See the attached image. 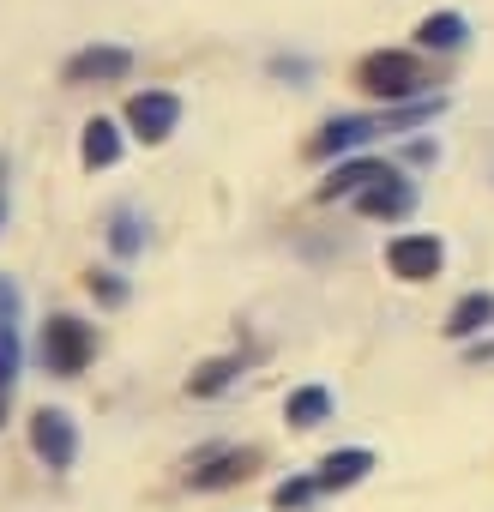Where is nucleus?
Here are the masks:
<instances>
[{"label": "nucleus", "instance_id": "obj_2", "mask_svg": "<svg viewBox=\"0 0 494 512\" xmlns=\"http://www.w3.org/2000/svg\"><path fill=\"white\" fill-rule=\"evenodd\" d=\"M356 85H362L368 97L404 103V97H416V91H422V61H416V55H404V49H374V55H362Z\"/></svg>", "mask_w": 494, "mask_h": 512}, {"label": "nucleus", "instance_id": "obj_1", "mask_svg": "<svg viewBox=\"0 0 494 512\" xmlns=\"http://www.w3.org/2000/svg\"><path fill=\"white\" fill-rule=\"evenodd\" d=\"M428 115H440V97H434V103L392 109V115H338V121H326V127L308 139V157H338V151H350V145H368V139L386 133V127H416V121H428Z\"/></svg>", "mask_w": 494, "mask_h": 512}, {"label": "nucleus", "instance_id": "obj_17", "mask_svg": "<svg viewBox=\"0 0 494 512\" xmlns=\"http://www.w3.org/2000/svg\"><path fill=\"white\" fill-rule=\"evenodd\" d=\"M13 380H19V332H13V320H0V422H7Z\"/></svg>", "mask_w": 494, "mask_h": 512}, {"label": "nucleus", "instance_id": "obj_14", "mask_svg": "<svg viewBox=\"0 0 494 512\" xmlns=\"http://www.w3.org/2000/svg\"><path fill=\"white\" fill-rule=\"evenodd\" d=\"M416 43H422V49H440V55H452V49L464 43V19H458V13H428V19L416 25Z\"/></svg>", "mask_w": 494, "mask_h": 512}, {"label": "nucleus", "instance_id": "obj_19", "mask_svg": "<svg viewBox=\"0 0 494 512\" xmlns=\"http://www.w3.org/2000/svg\"><path fill=\"white\" fill-rule=\"evenodd\" d=\"M91 296H97L103 308H121V302H127V284H121L115 272H97V278H91Z\"/></svg>", "mask_w": 494, "mask_h": 512}, {"label": "nucleus", "instance_id": "obj_3", "mask_svg": "<svg viewBox=\"0 0 494 512\" xmlns=\"http://www.w3.org/2000/svg\"><path fill=\"white\" fill-rule=\"evenodd\" d=\"M37 356H43V368H49V374L73 380V374H85V362L97 356V338H91V326H85V320H73V314H55V320L43 326V344H37Z\"/></svg>", "mask_w": 494, "mask_h": 512}, {"label": "nucleus", "instance_id": "obj_13", "mask_svg": "<svg viewBox=\"0 0 494 512\" xmlns=\"http://www.w3.org/2000/svg\"><path fill=\"white\" fill-rule=\"evenodd\" d=\"M115 157H121V133H115V121H85L79 163H85V169H109Z\"/></svg>", "mask_w": 494, "mask_h": 512}, {"label": "nucleus", "instance_id": "obj_9", "mask_svg": "<svg viewBox=\"0 0 494 512\" xmlns=\"http://www.w3.org/2000/svg\"><path fill=\"white\" fill-rule=\"evenodd\" d=\"M368 470H374V452L368 446H344V452H326L314 476H320V494H338V488H356Z\"/></svg>", "mask_w": 494, "mask_h": 512}, {"label": "nucleus", "instance_id": "obj_11", "mask_svg": "<svg viewBox=\"0 0 494 512\" xmlns=\"http://www.w3.org/2000/svg\"><path fill=\"white\" fill-rule=\"evenodd\" d=\"M254 464H260V452H217L205 470H193V488H235L254 476Z\"/></svg>", "mask_w": 494, "mask_h": 512}, {"label": "nucleus", "instance_id": "obj_5", "mask_svg": "<svg viewBox=\"0 0 494 512\" xmlns=\"http://www.w3.org/2000/svg\"><path fill=\"white\" fill-rule=\"evenodd\" d=\"M386 266H392V278H404V284H428V278L446 266V247H440L434 235H398V241L386 247Z\"/></svg>", "mask_w": 494, "mask_h": 512}, {"label": "nucleus", "instance_id": "obj_12", "mask_svg": "<svg viewBox=\"0 0 494 512\" xmlns=\"http://www.w3.org/2000/svg\"><path fill=\"white\" fill-rule=\"evenodd\" d=\"M386 175V163H344V169H332L326 181H320V199L326 205H338V199H356L362 187H374Z\"/></svg>", "mask_w": 494, "mask_h": 512}, {"label": "nucleus", "instance_id": "obj_6", "mask_svg": "<svg viewBox=\"0 0 494 512\" xmlns=\"http://www.w3.org/2000/svg\"><path fill=\"white\" fill-rule=\"evenodd\" d=\"M175 121H181V97H169V91H139V97L127 103V127H133L145 145H163V139L175 133Z\"/></svg>", "mask_w": 494, "mask_h": 512}, {"label": "nucleus", "instance_id": "obj_4", "mask_svg": "<svg viewBox=\"0 0 494 512\" xmlns=\"http://www.w3.org/2000/svg\"><path fill=\"white\" fill-rule=\"evenodd\" d=\"M31 452H37L49 470H73V458H79V428H73V416H67V410H37V416H31Z\"/></svg>", "mask_w": 494, "mask_h": 512}, {"label": "nucleus", "instance_id": "obj_20", "mask_svg": "<svg viewBox=\"0 0 494 512\" xmlns=\"http://www.w3.org/2000/svg\"><path fill=\"white\" fill-rule=\"evenodd\" d=\"M109 241H115V253H139V223H133V217L121 211V217H115V235H109Z\"/></svg>", "mask_w": 494, "mask_h": 512}, {"label": "nucleus", "instance_id": "obj_16", "mask_svg": "<svg viewBox=\"0 0 494 512\" xmlns=\"http://www.w3.org/2000/svg\"><path fill=\"white\" fill-rule=\"evenodd\" d=\"M235 374H241V362H235V356L199 362V368H193V380H187V392H193V398H217V392H223V386H229Z\"/></svg>", "mask_w": 494, "mask_h": 512}, {"label": "nucleus", "instance_id": "obj_10", "mask_svg": "<svg viewBox=\"0 0 494 512\" xmlns=\"http://www.w3.org/2000/svg\"><path fill=\"white\" fill-rule=\"evenodd\" d=\"M488 326H494V296H488V290H470V296L446 314V338H458V344L482 338Z\"/></svg>", "mask_w": 494, "mask_h": 512}, {"label": "nucleus", "instance_id": "obj_15", "mask_svg": "<svg viewBox=\"0 0 494 512\" xmlns=\"http://www.w3.org/2000/svg\"><path fill=\"white\" fill-rule=\"evenodd\" d=\"M284 416H290L296 428H320V422L332 416V392H326V386H302V392H290Z\"/></svg>", "mask_w": 494, "mask_h": 512}, {"label": "nucleus", "instance_id": "obj_7", "mask_svg": "<svg viewBox=\"0 0 494 512\" xmlns=\"http://www.w3.org/2000/svg\"><path fill=\"white\" fill-rule=\"evenodd\" d=\"M133 55L127 49H79L67 61V85H103V79H127Z\"/></svg>", "mask_w": 494, "mask_h": 512}, {"label": "nucleus", "instance_id": "obj_18", "mask_svg": "<svg viewBox=\"0 0 494 512\" xmlns=\"http://www.w3.org/2000/svg\"><path fill=\"white\" fill-rule=\"evenodd\" d=\"M314 494H320V476H290V482H278L272 506H278V512H302Z\"/></svg>", "mask_w": 494, "mask_h": 512}, {"label": "nucleus", "instance_id": "obj_8", "mask_svg": "<svg viewBox=\"0 0 494 512\" xmlns=\"http://www.w3.org/2000/svg\"><path fill=\"white\" fill-rule=\"evenodd\" d=\"M410 205H416V187H410L404 175H392V169H386L374 187L356 193V211H362V217H404Z\"/></svg>", "mask_w": 494, "mask_h": 512}, {"label": "nucleus", "instance_id": "obj_21", "mask_svg": "<svg viewBox=\"0 0 494 512\" xmlns=\"http://www.w3.org/2000/svg\"><path fill=\"white\" fill-rule=\"evenodd\" d=\"M470 362H494V344H476V350H470Z\"/></svg>", "mask_w": 494, "mask_h": 512}]
</instances>
